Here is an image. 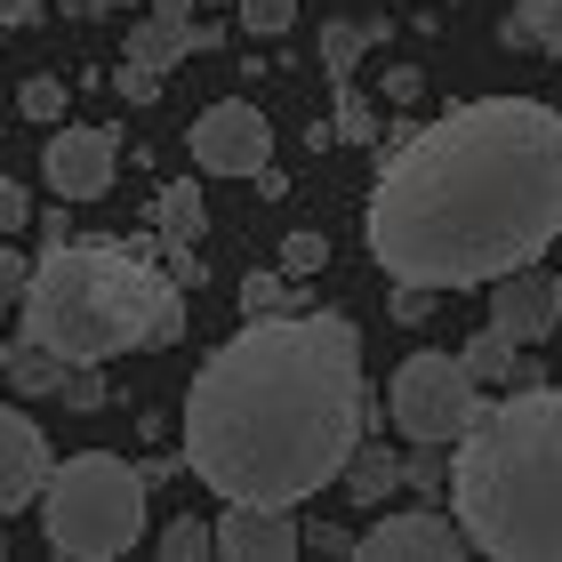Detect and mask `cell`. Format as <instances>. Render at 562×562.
Returning <instances> with one entry per match:
<instances>
[{
	"instance_id": "4fadbf2b",
	"label": "cell",
	"mask_w": 562,
	"mask_h": 562,
	"mask_svg": "<svg viewBox=\"0 0 562 562\" xmlns=\"http://www.w3.org/2000/svg\"><path fill=\"white\" fill-rule=\"evenodd\" d=\"M458 362L474 370V386H482V394H491V386H539V362H522V346L506 338V329H474Z\"/></svg>"
},
{
	"instance_id": "484cf974",
	"label": "cell",
	"mask_w": 562,
	"mask_h": 562,
	"mask_svg": "<svg viewBox=\"0 0 562 562\" xmlns=\"http://www.w3.org/2000/svg\"><path fill=\"white\" fill-rule=\"evenodd\" d=\"M24 217H33V193L16 177H0V234H24Z\"/></svg>"
},
{
	"instance_id": "2e32d148",
	"label": "cell",
	"mask_w": 562,
	"mask_h": 562,
	"mask_svg": "<svg viewBox=\"0 0 562 562\" xmlns=\"http://www.w3.org/2000/svg\"><path fill=\"white\" fill-rule=\"evenodd\" d=\"M65 370H72V362H57V353H41V346H24V353H9V362H0V378H9L16 394H57Z\"/></svg>"
},
{
	"instance_id": "d6986e66",
	"label": "cell",
	"mask_w": 562,
	"mask_h": 562,
	"mask_svg": "<svg viewBox=\"0 0 562 562\" xmlns=\"http://www.w3.org/2000/svg\"><path fill=\"white\" fill-rule=\"evenodd\" d=\"M16 113H24V121H48V130H57V121H65V81H57V72H33V81L16 89Z\"/></svg>"
},
{
	"instance_id": "ba28073f",
	"label": "cell",
	"mask_w": 562,
	"mask_h": 562,
	"mask_svg": "<svg viewBox=\"0 0 562 562\" xmlns=\"http://www.w3.org/2000/svg\"><path fill=\"white\" fill-rule=\"evenodd\" d=\"M41 177L57 201H105L121 177V137L97 130V121H57V137L41 153Z\"/></svg>"
},
{
	"instance_id": "d4e9b609",
	"label": "cell",
	"mask_w": 562,
	"mask_h": 562,
	"mask_svg": "<svg viewBox=\"0 0 562 562\" xmlns=\"http://www.w3.org/2000/svg\"><path fill=\"white\" fill-rule=\"evenodd\" d=\"M24 281H33V266L16 258V234H0V305H16V297H24Z\"/></svg>"
},
{
	"instance_id": "5b68a950",
	"label": "cell",
	"mask_w": 562,
	"mask_h": 562,
	"mask_svg": "<svg viewBox=\"0 0 562 562\" xmlns=\"http://www.w3.org/2000/svg\"><path fill=\"white\" fill-rule=\"evenodd\" d=\"M145 467L113 450H81V458H57L41 482V530L65 562H121L145 539Z\"/></svg>"
},
{
	"instance_id": "836d02e7",
	"label": "cell",
	"mask_w": 562,
	"mask_h": 562,
	"mask_svg": "<svg viewBox=\"0 0 562 562\" xmlns=\"http://www.w3.org/2000/svg\"><path fill=\"white\" fill-rule=\"evenodd\" d=\"M0 362H9V346H0Z\"/></svg>"
},
{
	"instance_id": "ffe728a7",
	"label": "cell",
	"mask_w": 562,
	"mask_h": 562,
	"mask_svg": "<svg viewBox=\"0 0 562 562\" xmlns=\"http://www.w3.org/2000/svg\"><path fill=\"white\" fill-rule=\"evenodd\" d=\"M370 41H378V24H329V33H322V57H329V72H353Z\"/></svg>"
},
{
	"instance_id": "f1b7e54d",
	"label": "cell",
	"mask_w": 562,
	"mask_h": 562,
	"mask_svg": "<svg viewBox=\"0 0 562 562\" xmlns=\"http://www.w3.org/2000/svg\"><path fill=\"white\" fill-rule=\"evenodd\" d=\"M48 9V0H0V33H9V24H33Z\"/></svg>"
},
{
	"instance_id": "9c48e42d",
	"label": "cell",
	"mask_w": 562,
	"mask_h": 562,
	"mask_svg": "<svg viewBox=\"0 0 562 562\" xmlns=\"http://www.w3.org/2000/svg\"><path fill=\"white\" fill-rule=\"evenodd\" d=\"M353 554H370V562H458L474 547H467V530H458V515H442V506H394V515H378L362 530Z\"/></svg>"
},
{
	"instance_id": "1f68e13d",
	"label": "cell",
	"mask_w": 562,
	"mask_h": 562,
	"mask_svg": "<svg viewBox=\"0 0 562 562\" xmlns=\"http://www.w3.org/2000/svg\"><path fill=\"white\" fill-rule=\"evenodd\" d=\"M210 9H234V0H210Z\"/></svg>"
},
{
	"instance_id": "4dcf8cb0",
	"label": "cell",
	"mask_w": 562,
	"mask_h": 562,
	"mask_svg": "<svg viewBox=\"0 0 562 562\" xmlns=\"http://www.w3.org/2000/svg\"><path fill=\"white\" fill-rule=\"evenodd\" d=\"M0 554H9V530H0Z\"/></svg>"
},
{
	"instance_id": "6da1fadb",
	"label": "cell",
	"mask_w": 562,
	"mask_h": 562,
	"mask_svg": "<svg viewBox=\"0 0 562 562\" xmlns=\"http://www.w3.org/2000/svg\"><path fill=\"white\" fill-rule=\"evenodd\" d=\"M370 258L394 290H491L562 241V113L539 97H474L411 130L370 186Z\"/></svg>"
},
{
	"instance_id": "52a82bcc",
	"label": "cell",
	"mask_w": 562,
	"mask_h": 562,
	"mask_svg": "<svg viewBox=\"0 0 562 562\" xmlns=\"http://www.w3.org/2000/svg\"><path fill=\"white\" fill-rule=\"evenodd\" d=\"M193 169L201 177H258L273 161V121L249 105V97H225V105H210L193 121Z\"/></svg>"
},
{
	"instance_id": "ac0fdd59",
	"label": "cell",
	"mask_w": 562,
	"mask_h": 562,
	"mask_svg": "<svg viewBox=\"0 0 562 562\" xmlns=\"http://www.w3.org/2000/svg\"><path fill=\"white\" fill-rule=\"evenodd\" d=\"M201 554H217V530L201 522V515H177L161 530V562H201Z\"/></svg>"
},
{
	"instance_id": "8fae6325",
	"label": "cell",
	"mask_w": 562,
	"mask_h": 562,
	"mask_svg": "<svg viewBox=\"0 0 562 562\" xmlns=\"http://www.w3.org/2000/svg\"><path fill=\"white\" fill-rule=\"evenodd\" d=\"M491 329H506L515 346L554 338V329H562V314H554V273H547V266L498 273V281H491Z\"/></svg>"
},
{
	"instance_id": "7402d4cb",
	"label": "cell",
	"mask_w": 562,
	"mask_h": 562,
	"mask_svg": "<svg viewBox=\"0 0 562 562\" xmlns=\"http://www.w3.org/2000/svg\"><path fill=\"white\" fill-rule=\"evenodd\" d=\"M402 482H411V491H442L450 498V458H434V442H418V458H402Z\"/></svg>"
},
{
	"instance_id": "7c38bea8",
	"label": "cell",
	"mask_w": 562,
	"mask_h": 562,
	"mask_svg": "<svg viewBox=\"0 0 562 562\" xmlns=\"http://www.w3.org/2000/svg\"><path fill=\"white\" fill-rule=\"evenodd\" d=\"M48 467H57L48 434L24 418V411H9V402H0V515L33 506V498H41V482H48Z\"/></svg>"
},
{
	"instance_id": "30bf717a",
	"label": "cell",
	"mask_w": 562,
	"mask_h": 562,
	"mask_svg": "<svg viewBox=\"0 0 562 562\" xmlns=\"http://www.w3.org/2000/svg\"><path fill=\"white\" fill-rule=\"evenodd\" d=\"M210 530H217V554L225 562H290L305 547L297 506H266V498H225V515Z\"/></svg>"
},
{
	"instance_id": "83f0119b",
	"label": "cell",
	"mask_w": 562,
	"mask_h": 562,
	"mask_svg": "<svg viewBox=\"0 0 562 562\" xmlns=\"http://www.w3.org/2000/svg\"><path fill=\"white\" fill-rule=\"evenodd\" d=\"M121 97H130V105H153V97H161V72H145V65H121Z\"/></svg>"
},
{
	"instance_id": "e0dca14e",
	"label": "cell",
	"mask_w": 562,
	"mask_h": 562,
	"mask_svg": "<svg viewBox=\"0 0 562 562\" xmlns=\"http://www.w3.org/2000/svg\"><path fill=\"white\" fill-rule=\"evenodd\" d=\"M515 41L562 57V0H515Z\"/></svg>"
},
{
	"instance_id": "4316f807",
	"label": "cell",
	"mask_w": 562,
	"mask_h": 562,
	"mask_svg": "<svg viewBox=\"0 0 562 562\" xmlns=\"http://www.w3.org/2000/svg\"><path fill=\"white\" fill-rule=\"evenodd\" d=\"M338 130H346V145H370V130H378V121H370V105H362V97H338Z\"/></svg>"
},
{
	"instance_id": "7a4b0ae2",
	"label": "cell",
	"mask_w": 562,
	"mask_h": 562,
	"mask_svg": "<svg viewBox=\"0 0 562 562\" xmlns=\"http://www.w3.org/2000/svg\"><path fill=\"white\" fill-rule=\"evenodd\" d=\"M370 434L362 329L346 314H249L186 386V474L217 498L305 506Z\"/></svg>"
},
{
	"instance_id": "9a60e30c",
	"label": "cell",
	"mask_w": 562,
	"mask_h": 562,
	"mask_svg": "<svg viewBox=\"0 0 562 562\" xmlns=\"http://www.w3.org/2000/svg\"><path fill=\"white\" fill-rule=\"evenodd\" d=\"M346 491H353V506H378V498H394V482H402V458L394 450H378V442H362V450H353L346 458Z\"/></svg>"
},
{
	"instance_id": "5bb4252c",
	"label": "cell",
	"mask_w": 562,
	"mask_h": 562,
	"mask_svg": "<svg viewBox=\"0 0 562 562\" xmlns=\"http://www.w3.org/2000/svg\"><path fill=\"white\" fill-rule=\"evenodd\" d=\"M153 225H161V249H201V234H210L201 186H161L153 193Z\"/></svg>"
},
{
	"instance_id": "44dd1931",
	"label": "cell",
	"mask_w": 562,
	"mask_h": 562,
	"mask_svg": "<svg viewBox=\"0 0 562 562\" xmlns=\"http://www.w3.org/2000/svg\"><path fill=\"white\" fill-rule=\"evenodd\" d=\"M234 16H241V33L273 41V33H290V24H297V0H234Z\"/></svg>"
},
{
	"instance_id": "8992f818",
	"label": "cell",
	"mask_w": 562,
	"mask_h": 562,
	"mask_svg": "<svg viewBox=\"0 0 562 562\" xmlns=\"http://www.w3.org/2000/svg\"><path fill=\"white\" fill-rule=\"evenodd\" d=\"M482 411V386H474V370L458 362V353H411V362L394 370V386H386V418L402 442H434V450H450L458 434L474 426Z\"/></svg>"
},
{
	"instance_id": "cb8c5ba5",
	"label": "cell",
	"mask_w": 562,
	"mask_h": 562,
	"mask_svg": "<svg viewBox=\"0 0 562 562\" xmlns=\"http://www.w3.org/2000/svg\"><path fill=\"white\" fill-rule=\"evenodd\" d=\"M322 266H329V241L322 234H290V241H281V273L305 281V273H322Z\"/></svg>"
},
{
	"instance_id": "603a6c76",
	"label": "cell",
	"mask_w": 562,
	"mask_h": 562,
	"mask_svg": "<svg viewBox=\"0 0 562 562\" xmlns=\"http://www.w3.org/2000/svg\"><path fill=\"white\" fill-rule=\"evenodd\" d=\"M290 305H297V297L281 290V273H249V281H241V314H290Z\"/></svg>"
},
{
	"instance_id": "3957f363",
	"label": "cell",
	"mask_w": 562,
	"mask_h": 562,
	"mask_svg": "<svg viewBox=\"0 0 562 562\" xmlns=\"http://www.w3.org/2000/svg\"><path fill=\"white\" fill-rule=\"evenodd\" d=\"M450 515L491 562H562V386L482 402L450 442Z\"/></svg>"
},
{
	"instance_id": "f546056e",
	"label": "cell",
	"mask_w": 562,
	"mask_h": 562,
	"mask_svg": "<svg viewBox=\"0 0 562 562\" xmlns=\"http://www.w3.org/2000/svg\"><path fill=\"white\" fill-rule=\"evenodd\" d=\"M554 314H562V273H554Z\"/></svg>"
},
{
	"instance_id": "d6a6232c",
	"label": "cell",
	"mask_w": 562,
	"mask_h": 562,
	"mask_svg": "<svg viewBox=\"0 0 562 562\" xmlns=\"http://www.w3.org/2000/svg\"><path fill=\"white\" fill-rule=\"evenodd\" d=\"M97 9H121V0H97Z\"/></svg>"
},
{
	"instance_id": "277c9868",
	"label": "cell",
	"mask_w": 562,
	"mask_h": 562,
	"mask_svg": "<svg viewBox=\"0 0 562 562\" xmlns=\"http://www.w3.org/2000/svg\"><path fill=\"white\" fill-rule=\"evenodd\" d=\"M24 346L57 362H121L186 338V290L161 266V234L137 241H48L24 281Z\"/></svg>"
}]
</instances>
